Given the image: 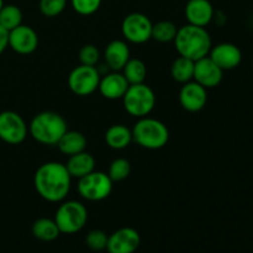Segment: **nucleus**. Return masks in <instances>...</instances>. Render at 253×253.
Wrapping results in <instances>:
<instances>
[{"mask_svg": "<svg viewBox=\"0 0 253 253\" xmlns=\"http://www.w3.org/2000/svg\"><path fill=\"white\" fill-rule=\"evenodd\" d=\"M209 57L222 69V71H231L237 68L242 62V52L236 44L224 42L211 47Z\"/></svg>", "mask_w": 253, "mask_h": 253, "instance_id": "15", "label": "nucleus"}, {"mask_svg": "<svg viewBox=\"0 0 253 253\" xmlns=\"http://www.w3.org/2000/svg\"><path fill=\"white\" fill-rule=\"evenodd\" d=\"M130 58L131 52L128 44L123 40L111 41L104 51V61L110 71L120 72Z\"/></svg>", "mask_w": 253, "mask_h": 253, "instance_id": "18", "label": "nucleus"}, {"mask_svg": "<svg viewBox=\"0 0 253 253\" xmlns=\"http://www.w3.org/2000/svg\"><path fill=\"white\" fill-rule=\"evenodd\" d=\"M141 237L132 227H121L109 236L106 251L109 253H135L140 247Z\"/></svg>", "mask_w": 253, "mask_h": 253, "instance_id": "11", "label": "nucleus"}, {"mask_svg": "<svg viewBox=\"0 0 253 253\" xmlns=\"http://www.w3.org/2000/svg\"><path fill=\"white\" fill-rule=\"evenodd\" d=\"M100 61V52L94 44H84L79 51V62L84 66L96 67Z\"/></svg>", "mask_w": 253, "mask_h": 253, "instance_id": "30", "label": "nucleus"}, {"mask_svg": "<svg viewBox=\"0 0 253 253\" xmlns=\"http://www.w3.org/2000/svg\"><path fill=\"white\" fill-rule=\"evenodd\" d=\"M132 140L146 150H160L169 141L168 127L157 119L145 118L138 119L132 127Z\"/></svg>", "mask_w": 253, "mask_h": 253, "instance_id": "4", "label": "nucleus"}, {"mask_svg": "<svg viewBox=\"0 0 253 253\" xmlns=\"http://www.w3.org/2000/svg\"><path fill=\"white\" fill-rule=\"evenodd\" d=\"M64 166L71 174L72 179L73 178L81 179L82 177L95 170V160L90 153L83 151V152H79L77 155L69 156L68 161Z\"/></svg>", "mask_w": 253, "mask_h": 253, "instance_id": "19", "label": "nucleus"}, {"mask_svg": "<svg viewBox=\"0 0 253 253\" xmlns=\"http://www.w3.org/2000/svg\"><path fill=\"white\" fill-rule=\"evenodd\" d=\"M224 71L209 56L195 61L193 81L199 83L205 89L216 88L222 82Z\"/></svg>", "mask_w": 253, "mask_h": 253, "instance_id": "13", "label": "nucleus"}, {"mask_svg": "<svg viewBox=\"0 0 253 253\" xmlns=\"http://www.w3.org/2000/svg\"><path fill=\"white\" fill-rule=\"evenodd\" d=\"M54 221L61 234H77L85 226L88 221V210L81 202L67 200L57 209Z\"/></svg>", "mask_w": 253, "mask_h": 253, "instance_id": "6", "label": "nucleus"}, {"mask_svg": "<svg viewBox=\"0 0 253 253\" xmlns=\"http://www.w3.org/2000/svg\"><path fill=\"white\" fill-rule=\"evenodd\" d=\"M9 47V32L0 26V54Z\"/></svg>", "mask_w": 253, "mask_h": 253, "instance_id": "32", "label": "nucleus"}, {"mask_svg": "<svg viewBox=\"0 0 253 253\" xmlns=\"http://www.w3.org/2000/svg\"><path fill=\"white\" fill-rule=\"evenodd\" d=\"M9 47L19 54H31L39 47V35L32 27L20 25L9 31Z\"/></svg>", "mask_w": 253, "mask_h": 253, "instance_id": "12", "label": "nucleus"}, {"mask_svg": "<svg viewBox=\"0 0 253 253\" xmlns=\"http://www.w3.org/2000/svg\"><path fill=\"white\" fill-rule=\"evenodd\" d=\"M34 185L42 199L49 203H61L71 192L72 177L63 163L47 162L35 172Z\"/></svg>", "mask_w": 253, "mask_h": 253, "instance_id": "1", "label": "nucleus"}, {"mask_svg": "<svg viewBox=\"0 0 253 253\" xmlns=\"http://www.w3.org/2000/svg\"><path fill=\"white\" fill-rule=\"evenodd\" d=\"M109 235H106L103 230H91L85 236V244L93 251H104L108 246Z\"/></svg>", "mask_w": 253, "mask_h": 253, "instance_id": "28", "label": "nucleus"}, {"mask_svg": "<svg viewBox=\"0 0 253 253\" xmlns=\"http://www.w3.org/2000/svg\"><path fill=\"white\" fill-rule=\"evenodd\" d=\"M113 183L108 173L93 170L78 179L77 189L83 199L89 202H101L111 194Z\"/></svg>", "mask_w": 253, "mask_h": 253, "instance_id": "7", "label": "nucleus"}, {"mask_svg": "<svg viewBox=\"0 0 253 253\" xmlns=\"http://www.w3.org/2000/svg\"><path fill=\"white\" fill-rule=\"evenodd\" d=\"M179 103L184 110L198 113L203 110L208 103V89L195 81L183 84L179 91Z\"/></svg>", "mask_w": 253, "mask_h": 253, "instance_id": "14", "label": "nucleus"}, {"mask_svg": "<svg viewBox=\"0 0 253 253\" xmlns=\"http://www.w3.org/2000/svg\"><path fill=\"white\" fill-rule=\"evenodd\" d=\"M121 73L124 74L130 85L141 84L145 83V79L147 77V67L142 59L130 58L121 69Z\"/></svg>", "mask_w": 253, "mask_h": 253, "instance_id": "24", "label": "nucleus"}, {"mask_svg": "<svg viewBox=\"0 0 253 253\" xmlns=\"http://www.w3.org/2000/svg\"><path fill=\"white\" fill-rule=\"evenodd\" d=\"M194 64L195 62L193 59L179 56L172 63L170 76L178 83H188V82L193 81V77H194Z\"/></svg>", "mask_w": 253, "mask_h": 253, "instance_id": "23", "label": "nucleus"}, {"mask_svg": "<svg viewBox=\"0 0 253 253\" xmlns=\"http://www.w3.org/2000/svg\"><path fill=\"white\" fill-rule=\"evenodd\" d=\"M178 27L172 21L163 20L153 24L152 26V39L161 43H168L174 41L177 35Z\"/></svg>", "mask_w": 253, "mask_h": 253, "instance_id": "26", "label": "nucleus"}, {"mask_svg": "<svg viewBox=\"0 0 253 253\" xmlns=\"http://www.w3.org/2000/svg\"><path fill=\"white\" fill-rule=\"evenodd\" d=\"M124 108L133 118L148 116L156 106V94L147 84H132L123 96Z\"/></svg>", "mask_w": 253, "mask_h": 253, "instance_id": "5", "label": "nucleus"}, {"mask_svg": "<svg viewBox=\"0 0 253 253\" xmlns=\"http://www.w3.org/2000/svg\"><path fill=\"white\" fill-rule=\"evenodd\" d=\"M101 74L98 67L79 64L68 76V86L76 95L86 96L98 90Z\"/></svg>", "mask_w": 253, "mask_h": 253, "instance_id": "8", "label": "nucleus"}, {"mask_svg": "<svg viewBox=\"0 0 253 253\" xmlns=\"http://www.w3.org/2000/svg\"><path fill=\"white\" fill-rule=\"evenodd\" d=\"M128 86L130 84L121 72L111 71L110 73L101 76L98 90L108 100H118L123 99Z\"/></svg>", "mask_w": 253, "mask_h": 253, "instance_id": "16", "label": "nucleus"}, {"mask_svg": "<svg viewBox=\"0 0 253 253\" xmlns=\"http://www.w3.org/2000/svg\"><path fill=\"white\" fill-rule=\"evenodd\" d=\"M2 6H4V0H0V10H1Z\"/></svg>", "mask_w": 253, "mask_h": 253, "instance_id": "33", "label": "nucleus"}, {"mask_svg": "<svg viewBox=\"0 0 253 253\" xmlns=\"http://www.w3.org/2000/svg\"><path fill=\"white\" fill-rule=\"evenodd\" d=\"M152 21L142 12H131L121 24V32L126 41L142 44L152 39Z\"/></svg>", "mask_w": 253, "mask_h": 253, "instance_id": "9", "label": "nucleus"}, {"mask_svg": "<svg viewBox=\"0 0 253 253\" xmlns=\"http://www.w3.org/2000/svg\"><path fill=\"white\" fill-rule=\"evenodd\" d=\"M74 11L83 16L95 14L101 5V0H71Z\"/></svg>", "mask_w": 253, "mask_h": 253, "instance_id": "31", "label": "nucleus"}, {"mask_svg": "<svg viewBox=\"0 0 253 253\" xmlns=\"http://www.w3.org/2000/svg\"><path fill=\"white\" fill-rule=\"evenodd\" d=\"M31 231L35 239L43 242L54 241L61 235V231H59L54 219H48V217H40V219H37L32 224Z\"/></svg>", "mask_w": 253, "mask_h": 253, "instance_id": "22", "label": "nucleus"}, {"mask_svg": "<svg viewBox=\"0 0 253 253\" xmlns=\"http://www.w3.org/2000/svg\"><path fill=\"white\" fill-rule=\"evenodd\" d=\"M132 131L123 124L110 126L105 132V142L110 148L116 151L125 150L132 142Z\"/></svg>", "mask_w": 253, "mask_h": 253, "instance_id": "20", "label": "nucleus"}, {"mask_svg": "<svg viewBox=\"0 0 253 253\" xmlns=\"http://www.w3.org/2000/svg\"><path fill=\"white\" fill-rule=\"evenodd\" d=\"M215 10L209 0H188L185 17L188 24L205 27L214 20Z\"/></svg>", "mask_w": 253, "mask_h": 253, "instance_id": "17", "label": "nucleus"}, {"mask_svg": "<svg viewBox=\"0 0 253 253\" xmlns=\"http://www.w3.org/2000/svg\"><path fill=\"white\" fill-rule=\"evenodd\" d=\"M131 173V165L126 158H116L109 166L108 175L113 182L125 180Z\"/></svg>", "mask_w": 253, "mask_h": 253, "instance_id": "27", "label": "nucleus"}, {"mask_svg": "<svg viewBox=\"0 0 253 253\" xmlns=\"http://www.w3.org/2000/svg\"><path fill=\"white\" fill-rule=\"evenodd\" d=\"M22 24V11L16 5H4L0 10V26L7 32Z\"/></svg>", "mask_w": 253, "mask_h": 253, "instance_id": "25", "label": "nucleus"}, {"mask_svg": "<svg viewBox=\"0 0 253 253\" xmlns=\"http://www.w3.org/2000/svg\"><path fill=\"white\" fill-rule=\"evenodd\" d=\"M57 147L63 155L73 156L79 152L85 151L86 147V138L79 131H69L67 130L64 135L59 138L57 142Z\"/></svg>", "mask_w": 253, "mask_h": 253, "instance_id": "21", "label": "nucleus"}, {"mask_svg": "<svg viewBox=\"0 0 253 253\" xmlns=\"http://www.w3.org/2000/svg\"><path fill=\"white\" fill-rule=\"evenodd\" d=\"M252 67H253V62H252Z\"/></svg>", "mask_w": 253, "mask_h": 253, "instance_id": "34", "label": "nucleus"}, {"mask_svg": "<svg viewBox=\"0 0 253 253\" xmlns=\"http://www.w3.org/2000/svg\"><path fill=\"white\" fill-rule=\"evenodd\" d=\"M67 0H40V11L46 17H56L64 11Z\"/></svg>", "mask_w": 253, "mask_h": 253, "instance_id": "29", "label": "nucleus"}, {"mask_svg": "<svg viewBox=\"0 0 253 253\" xmlns=\"http://www.w3.org/2000/svg\"><path fill=\"white\" fill-rule=\"evenodd\" d=\"M68 130L63 116L54 111H42L32 118L29 125V133L36 142L46 146H54Z\"/></svg>", "mask_w": 253, "mask_h": 253, "instance_id": "3", "label": "nucleus"}, {"mask_svg": "<svg viewBox=\"0 0 253 253\" xmlns=\"http://www.w3.org/2000/svg\"><path fill=\"white\" fill-rule=\"evenodd\" d=\"M29 133V126L20 114L6 110L0 113V140L9 145L24 142Z\"/></svg>", "mask_w": 253, "mask_h": 253, "instance_id": "10", "label": "nucleus"}, {"mask_svg": "<svg viewBox=\"0 0 253 253\" xmlns=\"http://www.w3.org/2000/svg\"><path fill=\"white\" fill-rule=\"evenodd\" d=\"M175 49L179 56L198 61L209 56L212 47L211 37L205 27L187 24L179 27L174 39Z\"/></svg>", "mask_w": 253, "mask_h": 253, "instance_id": "2", "label": "nucleus"}]
</instances>
